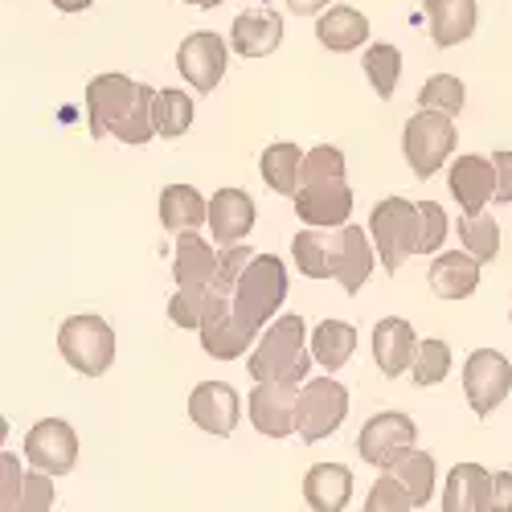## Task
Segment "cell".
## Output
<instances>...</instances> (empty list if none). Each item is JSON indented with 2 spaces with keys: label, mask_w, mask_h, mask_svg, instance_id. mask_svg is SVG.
I'll return each mask as SVG.
<instances>
[{
  "label": "cell",
  "mask_w": 512,
  "mask_h": 512,
  "mask_svg": "<svg viewBox=\"0 0 512 512\" xmlns=\"http://www.w3.org/2000/svg\"><path fill=\"white\" fill-rule=\"evenodd\" d=\"M312 373V349H308V328L304 316H279L267 324L259 345L250 349V377L254 381H291V386H308Z\"/></svg>",
  "instance_id": "6da1fadb"
},
{
  "label": "cell",
  "mask_w": 512,
  "mask_h": 512,
  "mask_svg": "<svg viewBox=\"0 0 512 512\" xmlns=\"http://www.w3.org/2000/svg\"><path fill=\"white\" fill-rule=\"evenodd\" d=\"M230 300H234V316L250 332H259L263 324H271L275 312L287 300V267H283L279 254H254Z\"/></svg>",
  "instance_id": "7a4b0ae2"
},
{
  "label": "cell",
  "mask_w": 512,
  "mask_h": 512,
  "mask_svg": "<svg viewBox=\"0 0 512 512\" xmlns=\"http://www.w3.org/2000/svg\"><path fill=\"white\" fill-rule=\"evenodd\" d=\"M418 230H422V213L406 197H386L377 201L369 213V234L377 246V259L390 275L402 271L410 254H418Z\"/></svg>",
  "instance_id": "3957f363"
},
{
  "label": "cell",
  "mask_w": 512,
  "mask_h": 512,
  "mask_svg": "<svg viewBox=\"0 0 512 512\" xmlns=\"http://www.w3.org/2000/svg\"><path fill=\"white\" fill-rule=\"evenodd\" d=\"M58 349H62V361L74 373L103 377L111 369V361H115V328L95 312L70 316L58 328Z\"/></svg>",
  "instance_id": "277c9868"
},
{
  "label": "cell",
  "mask_w": 512,
  "mask_h": 512,
  "mask_svg": "<svg viewBox=\"0 0 512 512\" xmlns=\"http://www.w3.org/2000/svg\"><path fill=\"white\" fill-rule=\"evenodd\" d=\"M455 144H459V132H455L451 115H443V111L410 115V123L402 127V156L418 181H431L443 168V160L455 152Z\"/></svg>",
  "instance_id": "5b68a950"
},
{
  "label": "cell",
  "mask_w": 512,
  "mask_h": 512,
  "mask_svg": "<svg viewBox=\"0 0 512 512\" xmlns=\"http://www.w3.org/2000/svg\"><path fill=\"white\" fill-rule=\"evenodd\" d=\"M349 414V390L336 377H312L300 390V410H295V435L304 443H324L340 431Z\"/></svg>",
  "instance_id": "8992f818"
},
{
  "label": "cell",
  "mask_w": 512,
  "mask_h": 512,
  "mask_svg": "<svg viewBox=\"0 0 512 512\" xmlns=\"http://www.w3.org/2000/svg\"><path fill=\"white\" fill-rule=\"evenodd\" d=\"M414 443H418V422L402 410H381L361 426L357 451L369 467H377V472H394V467L414 451Z\"/></svg>",
  "instance_id": "52a82bcc"
},
{
  "label": "cell",
  "mask_w": 512,
  "mask_h": 512,
  "mask_svg": "<svg viewBox=\"0 0 512 512\" xmlns=\"http://www.w3.org/2000/svg\"><path fill=\"white\" fill-rule=\"evenodd\" d=\"M197 332H201V349L213 361H238V357H246V349L259 345V332H250L234 316V300H230V295H218V291H213L209 312H205Z\"/></svg>",
  "instance_id": "ba28073f"
},
{
  "label": "cell",
  "mask_w": 512,
  "mask_h": 512,
  "mask_svg": "<svg viewBox=\"0 0 512 512\" xmlns=\"http://www.w3.org/2000/svg\"><path fill=\"white\" fill-rule=\"evenodd\" d=\"M512 390V365L496 349H476L463 365V394L472 402L476 418H488Z\"/></svg>",
  "instance_id": "9c48e42d"
},
{
  "label": "cell",
  "mask_w": 512,
  "mask_h": 512,
  "mask_svg": "<svg viewBox=\"0 0 512 512\" xmlns=\"http://www.w3.org/2000/svg\"><path fill=\"white\" fill-rule=\"evenodd\" d=\"M295 410H300V386H291V381H254L246 398L254 431L267 439H287L295 431Z\"/></svg>",
  "instance_id": "30bf717a"
},
{
  "label": "cell",
  "mask_w": 512,
  "mask_h": 512,
  "mask_svg": "<svg viewBox=\"0 0 512 512\" xmlns=\"http://www.w3.org/2000/svg\"><path fill=\"white\" fill-rule=\"evenodd\" d=\"M295 201V218L304 226L316 230H340L349 226V213H353V189L345 177H332V181H312L300 193L291 197Z\"/></svg>",
  "instance_id": "8fae6325"
},
{
  "label": "cell",
  "mask_w": 512,
  "mask_h": 512,
  "mask_svg": "<svg viewBox=\"0 0 512 512\" xmlns=\"http://www.w3.org/2000/svg\"><path fill=\"white\" fill-rule=\"evenodd\" d=\"M226 41L218 33H209V29H197L181 41V50H177V70L185 82H193V91L201 95H213V87L226 78Z\"/></svg>",
  "instance_id": "7c38bea8"
},
{
  "label": "cell",
  "mask_w": 512,
  "mask_h": 512,
  "mask_svg": "<svg viewBox=\"0 0 512 512\" xmlns=\"http://www.w3.org/2000/svg\"><path fill=\"white\" fill-rule=\"evenodd\" d=\"M25 459L37 467V472L50 476H66L78 463V435L66 418H41L33 431L25 435Z\"/></svg>",
  "instance_id": "4fadbf2b"
},
{
  "label": "cell",
  "mask_w": 512,
  "mask_h": 512,
  "mask_svg": "<svg viewBox=\"0 0 512 512\" xmlns=\"http://www.w3.org/2000/svg\"><path fill=\"white\" fill-rule=\"evenodd\" d=\"M136 91H140V82H132L127 74H99L87 82V119H91L95 140L115 132V123L136 103Z\"/></svg>",
  "instance_id": "5bb4252c"
},
{
  "label": "cell",
  "mask_w": 512,
  "mask_h": 512,
  "mask_svg": "<svg viewBox=\"0 0 512 512\" xmlns=\"http://www.w3.org/2000/svg\"><path fill=\"white\" fill-rule=\"evenodd\" d=\"M189 418L201 426L213 439H230L238 431L242 418V398L226 381H201V386L189 394Z\"/></svg>",
  "instance_id": "9a60e30c"
},
{
  "label": "cell",
  "mask_w": 512,
  "mask_h": 512,
  "mask_svg": "<svg viewBox=\"0 0 512 512\" xmlns=\"http://www.w3.org/2000/svg\"><path fill=\"white\" fill-rule=\"evenodd\" d=\"M373 259L377 254L361 226L349 222L332 234V279L345 287V295H357L365 287V279L373 275Z\"/></svg>",
  "instance_id": "2e32d148"
},
{
  "label": "cell",
  "mask_w": 512,
  "mask_h": 512,
  "mask_svg": "<svg viewBox=\"0 0 512 512\" xmlns=\"http://www.w3.org/2000/svg\"><path fill=\"white\" fill-rule=\"evenodd\" d=\"M418 345H422V340L414 336L410 320H402V316L377 320V328H373V361H377L381 377H402V373H410V365H414V357H418Z\"/></svg>",
  "instance_id": "e0dca14e"
},
{
  "label": "cell",
  "mask_w": 512,
  "mask_h": 512,
  "mask_svg": "<svg viewBox=\"0 0 512 512\" xmlns=\"http://www.w3.org/2000/svg\"><path fill=\"white\" fill-rule=\"evenodd\" d=\"M447 181H451V197L459 201L463 213H480L488 201H496V164H492V156H476V152L459 156L451 164Z\"/></svg>",
  "instance_id": "ac0fdd59"
},
{
  "label": "cell",
  "mask_w": 512,
  "mask_h": 512,
  "mask_svg": "<svg viewBox=\"0 0 512 512\" xmlns=\"http://www.w3.org/2000/svg\"><path fill=\"white\" fill-rule=\"evenodd\" d=\"M422 9H426V21H431V41L439 50L463 46L480 21L476 0H422Z\"/></svg>",
  "instance_id": "d6986e66"
},
{
  "label": "cell",
  "mask_w": 512,
  "mask_h": 512,
  "mask_svg": "<svg viewBox=\"0 0 512 512\" xmlns=\"http://www.w3.org/2000/svg\"><path fill=\"white\" fill-rule=\"evenodd\" d=\"M480 259L476 254H467V250H443L435 254V263H431V291L439 295V300H467L476 287H480Z\"/></svg>",
  "instance_id": "ffe728a7"
},
{
  "label": "cell",
  "mask_w": 512,
  "mask_h": 512,
  "mask_svg": "<svg viewBox=\"0 0 512 512\" xmlns=\"http://www.w3.org/2000/svg\"><path fill=\"white\" fill-rule=\"evenodd\" d=\"M209 230H213V242H222V246L242 242L254 230V201H250V193H242V189H218V193H213V201H209Z\"/></svg>",
  "instance_id": "44dd1931"
},
{
  "label": "cell",
  "mask_w": 512,
  "mask_h": 512,
  "mask_svg": "<svg viewBox=\"0 0 512 512\" xmlns=\"http://www.w3.org/2000/svg\"><path fill=\"white\" fill-rule=\"evenodd\" d=\"M492 472L480 463H455L443 480V512H488Z\"/></svg>",
  "instance_id": "7402d4cb"
},
{
  "label": "cell",
  "mask_w": 512,
  "mask_h": 512,
  "mask_svg": "<svg viewBox=\"0 0 512 512\" xmlns=\"http://www.w3.org/2000/svg\"><path fill=\"white\" fill-rule=\"evenodd\" d=\"M283 41V17L271 13V9H250L242 17H234V29H230V46L242 54V58H267L279 50Z\"/></svg>",
  "instance_id": "603a6c76"
},
{
  "label": "cell",
  "mask_w": 512,
  "mask_h": 512,
  "mask_svg": "<svg viewBox=\"0 0 512 512\" xmlns=\"http://www.w3.org/2000/svg\"><path fill=\"white\" fill-rule=\"evenodd\" d=\"M304 500L316 512H340L353 500V472L345 463H316L304 472Z\"/></svg>",
  "instance_id": "cb8c5ba5"
},
{
  "label": "cell",
  "mask_w": 512,
  "mask_h": 512,
  "mask_svg": "<svg viewBox=\"0 0 512 512\" xmlns=\"http://www.w3.org/2000/svg\"><path fill=\"white\" fill-rule=\"evenodd\" d=\"M316 37H320L324 50L349 54V50H357V46L369 41V17L361 9H353V5H336L316 21Z\"/></svg>",
  "instance_id": "d4e9b609"
},
{
  "label": "cell",
  "mask_w": 512,
  "mask_h": 512,
  "mask_svg": "<svg viewBox=\"0 0 512 512\" xmlns=\"http://www.w3.org/2000/svg\"><path fill=\"white\" fill-rule=\"evenodd\" d=\"M304 156H308V152H304L300 144H287V140L271 144V148L263 152V160H259L267 189L279 193V197H295V193H300V189H304Z\"/></svg>",
  "instance_id": "484cf974"
},
{
  "label": "cell",
  "mask_w": 512,
  "mask_h": 512,
  "mask_svg": "<svg viewBox=\"0 0 512 512\" xmlns=\"http://www.w3.org/2000/svg\"><path fill=\"white\" fill-rule=\"evenodd\" d=\"M160 222L173 234H189L209 226V201L193 185H168L160 193Z\"/></svg>",
  "instance_id": "4316f807"
},
{
  "label": "cell",
  "mask_w": 512,
  "mask_h": 512,
  "mask_svg": "<svg viewBox=\"0 0 512 512\" xmlns=\"http://www.w3.org/2000/svg\"><path fill=\"white\" fill-rule=\"evenodd\" d=\"M218 263H222V254H213V246L189 230V234H177V259H173V271H177V287L185 283H209L218 279Z\"/></svg>",
  "instance_id": "83f0119b"
},
{
  "label": "cell",
  "mask_w": 512,
  "mask_h": 512,
  "mask_svg": "<svg viewBox=\"0 0 512 512\" xmlns=\"http://www.w3.org/2000/svg\"><path fill=\"white\" fill-rule=\"evenodd\" d=\"M353 349H357V328H353L349 320H320V324L312 328V357H316L328 373L345 369L349 357H353Z\"/></svg>",
  "instance_id": "f1b7e54d"
},
{
  "label": "cell",
  "mask_w": 512,
  "mask_h": 512,
  "mask_svg": "<svg viewBox=\"0 0 512 512\" xmlns=\"http://www.w3.org/2000/svg\"><path fill=\"white\" fill-rule=\"evenodd\" d=\"M119 144H148L156 136V91L148 87V82H140V91H136V103L127 107V115L115 123V132H111Z\"/></svg>",
  "instance_id": "f546056e"
},
{
  "label": "cell",
  "mask_w": 512,
  "mask_h": 512,
  "mask_svg": "<svg viewBox=\"0 0 512 512\" xmlns=\"http://www.w3.org/2000/svg\"><path fill=\"white\" fill-rule=\"evenodd\" d=\"M291 254H295V267H300L308 279H332V238L320 234L316 226H308L291 238Z\"/></svg>",
  "instance_id": "4dcf8cb0"
},
{
  "label": "cell",
  "mask_w": 512,
  "mask_h": 512,
  "mask_svg": "<svg viewBox=\"0 0 512 512\" xmlns=\"http://www.w3.org/2000/svg\"><path fill=\"white\" fill-rule=\"evenodd\" d=\"M365 74H369V87L377 91V99H394L398 74H402V50L390 46V41H377V46H369L365 50Z\"/></svg>",
  "instance_id": "1f68e13d"
},
{
  "label": "cell",
  "mask_w": 512,
  "mask_h": 512,
  "mask_svg": "<svg viewBox=\"0 0 512 512\" xmlns=\"http://www.w3.org/2000/svg\"><path fill=\"white\" fill-rule=\"evenodd\" d=\"M459 238H463V250L467 254H476L480 263H492L496 254H500V226L492 213H463V222H459Z\"/></svg>",
  "instance_id": "d6a6232c"
},
{
  "label": "cell",
  "mask_w": 512,
  "mask_h": 512,
  "mask_svg": "<svg viewBox=\"0 0 512 512\" xmlns=\"http://www.w3.org/2000/svg\"><path fill=\"white\" fill-rule=\"evenodd\" d=\"M193 127V99L185 91H156V136L181 140Z\"/></svg>",
  "instance_id": "836d02e7"
},
{
  "label": "cell",
  "mask_w": 512,
  "mask_h": 512,
  "mask_svg": "<svg viewBox=\"0 0 512 512\" xmlns=\"http://www.w3.org/2000/svg\"><path fill=\"white\" fill-rule=\"evenodd\" d=\"M394 476L402 480V488L410 492V500H414V508H422L426 500L435 496V459L426 455V451H410L398 467H394Z\"/></svg>",
  "instance_id": "e575fe53"
},
{
  "label": "cell",
  "mask_w": 512,
  "mask_h": 512,
  "mask_svg": "<svg viewBox=\"0 0 512 512\" xmlns=\"http://www.w3.org/2000/svg\"><path fill=\"white\" fill-rule=\"evenodd\" d=\"M447 373H451V345H447V340H439V336L422 340L418 357H414V365H410V381L426 390V386H439Z\"/></svg>",
  "instance_id": "d590c367"
},
{
  "label": "cell",
  "mask_w": 512,
  "mask_h": 512,
  "mask_svg": "<svg viewBox=\"0 0 512 512\" xmlns=\"http://www.w3.org/2000/svg\"><path fill=\"white\" fill-rule=\"evenodd\" d=\"M467 103V91H463V82L455 74H431L422 82V91H418V107L422 111H443V115H459Z\"/></svg>",
  "instance_id": "8d00e7d4"
},
{
  "label": "cell",
  "mask_w": 512,
  "mask_h": 512,
  "mask_svg": "<svg viewBox=\"0 0 512 512\" xmlns=\"http://www.w3.org/2000/svg\"><path fill=\"white\" fill-rule=\"evenodd\" d=\"M209 300H213L209 283H185V287H177L173 300H168V320H173L177 328H201V320L209 312Z\"/></svg>",
  "instance_id": "74e56055"
},
{
  "label": "cell",
  "mask_w": 512,
  "mask_h": 512,
  "mask_svg": "<svg viewBox=\"0 0 512 512\" xmlns=\"http://www.w3.org/2000/svg\"><path fill=\"white\" fill-rule=\"evenodd\" d=\"M365 512H414V500L394 472H381L365 496Z\"/></svg>",
  "instance_id": "f35d334b"
},
{
  "label": "cell",
  "mask_w": 512,
  "mask_h": 512,
  "mask_svg": "<svg viewBox=\"0 0 512 512\" xmlns=\"http://www.w3.org/2000/svg\"><path fill=\"white\" fill-rule=\"evenodd\" d=\"M54 500H58L54 476H50V472H37V467H33V472H25L21 496H17V504H13L9 512H50Z\"/></svg>",
  "instance_id": "ab89813d"
},
{
  "label": "cell",
  "mask_w": 512,
  "mask_h": 512,
  "mask_svg": "<svg viewBox=\"0 0 512 512\" xmlns=\"http://www.w3.org/2000/svg\"><path fill=\"white\" fill-rule=\"evenodd\" d=\"M422 230H418V254H439L447 242V213L439 201H418Z\"/></svg>",
  "instance_id": "60d3db41"
},
{
  "label": "cell",
  "mask_w": 512,
  "mask_h": 512,
  "mask_svg": "<svg viewBox=\"0 0 512 512\" xmlns=\"http://www.w3.org/2000/svg\"><path fill=\"white\" fill-rule=\"evenodd\" d=\"M332 177H345V156H340V148H332V144H316L304 156V185L332 181Z\"/></svg>",
  "instance_id": "b9f144b4"
},
{
  "label": "cell",
  "mask_w": 512,
  "mask_h": 512,
  "mask_svg": "<svg viewBox=\"0 0 512 512\" xmlns=\"http://www.w3.org/2000/svg\"><path fill=\"white\" fill-rule=\"evenodd\" d=\"M250 259H254L250 246H230V250L222 254V263H218V279H213V291H218V295H234V287H238V279L246 275Z\"/></svg>",
  "instance_id": "7bdbcfd3"
},
{
  "label": "cell",
  "mask_w": 512,
  "mask_h": 512,
  "mask_svg": "<svg viewBox=\"0 0 512 512\" xmlns=\"http://www.w3.org/2000/svg\"><path fill=\"white\" fill-rule=\"evenodd\" d=\"M492 164H496V201L500 205H512V152L508 148H496L492 152Z\"/></svg>",
  "instance_id": "ee69618b"
},
{
  "label": "cell",
  "mask_w": 512,
  "mask_h": 512,
  "mask_svg": "<svg viewBox=\"0 0 512 512\" xmlns=\"http://www.w3.org/2000/svg\"><path fill=\"white\" fill-rule=\"evenodd\" d=\"M488 512H512V472H492Z\"/></svg>",
  "instance_id": "f6af8a7d"
},
{
  "label": "cell",
  "mask_w": 512,
  "mask_h": 512,
  "mask_svg": "<svg viewBox=\"0 0 512 512\" xmlns=\"http://www.w3.org/2000/svg\"><path fill=\"white\" fill-rule=\"evenodd\" d=\"M0 463H5V500H0V508H13L17 504V496H21V484H25V472H21V467H17V459L13 455H5V459H0Z\"/></svg>",
  "instance_id": "bcb514c9"
},
{
  "label": "cell",
  "mask_w": 512,
  "mask_h": 512,
  "mask_svg": "<svg viewBox=\"0 0 512 512\" xmlns=\"http://www.w3.org/2000/svg\"><path fill=\"white\" fill-rule=\"evenodd\" d=\"M324 5H328V0H287V9L300 13V17H316Z\"/></svg>",
  "instance_id": "7dc6e473"
},
{
  "label": "cell",
  "mask_w": 512,
  "mask_h": 512,
  "mask_svg": "<svg viewBox=\"0 0 512 512\" xmlns=\"http://www.w3.org/2000/svg\"><path fill=\"white\" fill-rule=\"evenodd\" d=\"M95 0H54V9L58 13H82V9H91Z\"/></svg>",
  "instance_id": "c3c4849f"
},
{
  "label": "cell",
  "mask_w": 512,
  "mask_h": 512,
  "mask_svg": "<svg viewBox=\"0 0 512 512\" xmlns=\"http://www.w3.org/2000/svg\"><path fill=\"white\" fill-rule=\"evenodd\" d=\"M185 5H197V9H218V5H226V0H185Z\"/></svg>",
  "instance_id": "681fc988"
}]
</instances>
